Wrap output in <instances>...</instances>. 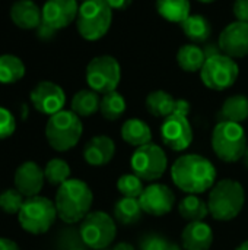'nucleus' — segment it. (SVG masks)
<instances>
[{
  "mask_svg": "<svg viewBox=\"0 0 248 250\" xmlns=\"http://www.w3.org/2000/svg\"><path fill=\"white\" fill-rule=\"evenodd\" d=\"M216 168L210 160L200 154H184L171 167L174 185L187 195H202L216 183Z\"/></svg>",
  "mask_w": 248,
  "mask_h": 250,
  "instance_id": "1",
  "label": "nucleus"
},
{
  "mask_svg": "<svg viewBox=\"0 0 248 250\" xmlns=\"http://www.w3.org/2000/svg\"><path fill=\"white\" fill-rule=\"evenodd\" d=\"M94 193L80 179H69L58 186L56 193V209L58 218L66 224L80 223L92 208Z\"/></svg>",
  "mask_w": 248,
  "mask_h": 250,
  "instance_id": "2",
  "label": "nucleus"
},
{
  "mask_svg": "<svg viewBox=\"0 0 248 250\" xmlns=\"http://www.w3.org/2000/svg\"><path fill=\"white\" fill-rule=\"evenodd\" d=\"M246 204V190L234 179H222L213 185L208 199L209 215L216 221H231L240 215Z\"/></svg>",
  "mask_w": 248,
  "mask_h": 250,
  "instance_id": "3",
  "label": "nucleus"
},
{
  "mask_svg": "<svg viewBox=\"0 0 248 250\" xmlns=\"http://www.w3.org/2000/svg\"><path fill=\"white\" fill-rule=\"evenodd\" d=\"M83 133L80 117L72 110H61L48 117L45 138L48 145L57 152H66L77 145Z\"/></svg>",
  "mask_w": 248,
  "mask_h": 250,
  "instance_id": "4",
  "label": "nucleus"
},
{
  "mask_svg": "<svg viewBox=\"0 0 248 250\" xmlns=\"http://www.w3.org/2000/svg\"><path fill=\"white\" fill-rule=\"evenodd\" d=\"M113 23V9L107 0H86L79 6L76 28L86 41H98L107 35Z\"/></svg>",
  "mask_w": 248,
  "mask_h": 250,
  "instance_id": "5",
  "label": "nucleus"
},
{
  "mask_svg": "<svg viewBox=\"0 0 248 250\" xmlns=\"http://www.w3.org/2000/svg\"><path fill=\"white\" fill-rule=\"evenodd\" d=\"M212 149L224 163H237L247 151V135L240 123L218 122L212 132Z\"/></svg>",
  "mask_w": 248,
  "mask_h": 250,
  "instance_id": "6",
  "label": "nucleus"
},
{
  "mask_svg": "<svg viewBox=\"0 0 248 250\" xmlns=\"http://www.w3.org/2000/svg\"><path fill=\"white\" fill-rule=\"evenodd\" d=\"M58 218L56 204L41 195L26 198L19 214L18 221L20 227L29 234H44L47 233L56 220Z\"/></svg>",
  "mask_w": 248,
  "mask_h": 250,
  "instance_id": "7",
  "label": "nucleus"
},
{
  "mask_svg": "<svg viewBox=\"0 0 248 250\" xmlns=\"http://www.w3.org/2000/svg\"><path fill=\"white\" fill-rule=\"evenodd\" d=\"M82 243L92 250L108 249L117 236L115 220L104 211H91L79 226Z\"/></svg>",
  "mask_w": 248,
  "mask_h": 250,
  "instance_id": "8",
  "label": "nucleus"
},
{
  "mask_svg": "<svg viewBox=\"0 0 248 250\" xmlns=\"http://www.w3.org/2000/svg\"><path fill=\"white\" fill-rule=\"evenodd\" d=\"M85 78L89 89L104 95L117 91L121 81V66L118 60L110 54L96 56L88 63Z\"/></svg>",
  "mask_w": 248,
  "mask_h": 250,
  "instance_id": "9",
  "label": "nucleus"
},
{
  "mask_svg": "<svg viewBox=\"0 0 248 250\" xmlns=\"http://www.w3.org/2000/svg\"><path fill=\"white\" fill-rule=\"evenodd\" d=\"M238 75L240 69L235 59L224 53L208 57L200 70V79L203 85L212 91L229 89L237 82Z\"/></svg>",
  "mask_w": 248,
  "mask_h": 250,
  "instance_id": "10",
  "label": "nucleus"
},
{
  "mask_svg": "<svg viewBox=\"0 0 248 250\" xmlns=\"http://www.w3.org/2000/svg\"><path fill=\"white\" fill-rule=\"evenodd\" d=\"M130 166L133 173L145 182H153L161 179L168 167V158L165 151L151 142L148 145L136 148L132 155Z\"/></svg>",
  "mask_w": 248,
  "mask_h": 250,
  "instance_id": "11",
  "label": "nucleus"
},
{
  "mask_svg": "<svg viewBox=\"0 0 248 250\" xmlns=\"http://www.w3.org/2000/svg\"><path fill=\"white\" fill-rule=\"evenodd\" d=\"M187 111L175 110L171 116L164 119L161 126V139L170 149L175 152L186 151L193 142V127L190 125Z\"/></svg>",
  "mask_w": 248,
  "mask_h": 250,
  "instance_id": "12",
  "label": "nucleus"
},
{
  "mask_svg": "<svg viewBox=\"0 0 248 250\" xmlns=\"http://www.w3.org/2000/svg\"><path fill=\"white\" fill-rule=\"evenodd\" d=\"M32 107L45 116H53L63 110L66 104V92L51 81H41L29 94Z\"/></svg>",
  "mask_w": 248,
  "mask_h": 250,
  "instance_id": "13",
  "label": "nucleus"
},
{
  "mask_svg": "<svg viewBox=\"0 0 248 250\" xmlns=\"http://www.w3.org/2000/svg\"><path fill=\"white\" fill-rule=\"evenodd\" d=\"M139 204L145 214L152 217H164L174 209L175 195L162 183H152L142 192Z\"/></svg>",
  "mask_w": 248,
  "mask_h": 250,
  "instance_id": "14",
  "label": "nucleus"
},
{
  "mask_svg": "<svg viewBox=\"0 0 248 250\" xmlns=\"http://www.w3.org/2000/svg\"><path fill=\"white\" fill-rule=\"evenodd\" d=\"M221 51L232 59H244L248 56V22L228 23L218 38Z\"/></svg>",
  "mask_w": 248,
  "mask_h": 250,
  "instance_id": "15",
  "label": "nucleus"
},
{
  "mask_svg": "<svg viewBox=\"0 0 248 250\" xmlns=\"http://www.w3.org/2000/svg\"><path fill=\"white\" fill-rule=\"evenodd\" d=\"M42 22L58 31L76 21L77 0H45L42 6Z\"/></svg>",
  "mask_w": 248,
  "mask_h": 250,
  "instance_id": "16",
  "label": "nucleus"
},
{
  "mask_svg": "<svg viewBox=\"0 0 248 250\" xmlns=\"http://www.w3.org/2000/svg\"><path fill=\"white\" fill-rule=\"evenodd\" d=\"M13 183L15 188L25 198L37 196L39 195L45 183L44 168H41L35 161H25L16 168L13 176Z\"/></svg>",
  "mask_w": 248,
  "mask_h": 250,
  "instance_id": "17",
  "label": "nucleus"
},
{
  "mask_svg": "<svg viewBox=\"0 0 248 250\" xmlns=\"http://www.w3.org/2000/svg\"><path fill=\"white\" fill-rule=\"evenodd\" d=\"M115 155V144L110 136L98 135L91 138L83 146V160L92 167L107 166Z\"/></svg>",
  "mask_w": 248,
  "mask_h": 250,
  "instance_id": "18",
  "label": "nucleus"
},
{
  "mask_svg": "<svg viewBox=\"0 0 248 250\" xmlns=\"http://www.w3.org/2000/svg\"><path fill=\"white\" fill-rule=\"evenodd\" d=\"M184 250H209L213 245V231L205 221L189 223L181 233Z\"/></svg>",
  "mask_w": 248,
  "mask_h": 250,
  "instance_id": "19",
  "label": "nucleus"
},
{
  "mask_svg": "<svg viewBox=\"0 0 248 250\" xmlns=\"http://www.w3.org/2000/svg\"><path fill=\"white\" fill-rule=\"evenodd\" d=\"M10 19L22 29H37L42 22V10L32 0H16L10 7Z\"/></svg>",
  "mask_w": 248,
  "mask_h": 250,
  "instance_id": "20",
  "label": "nucleus"
},
{
  "mask_svg": "<svg viewBox=\"0 0 248 250\" xmlns=\"http://www.w3.org/2000/svg\"><path fill=\"white\" fill-rule=\"evenodd\" d=\"M121 138L126 144L139 148L152 142V130L142 119H129L121 126Z\"/></svg>",
  "mask_w": 248,
  "mask_h": 250,
  "instance_id": "21",
  "label": "nucleus"
},
{
  "mask_svg": "<svg viewBox=\"0 0 248 250\" xmlns=\"http://www.w3.org/2000/svg\"><path fill=\"white\" fill-rule=\"evenodd\" d=\"M146 110L149 114L158 119H167L175 111L177 100L164 89H156L148 94L145 101Z\"/></svg>",
  "mask_w": 248,
  "mask_h": 250,
  "instance_id": "22",
  "label": "nucleus"
},
{
  "mask_svg": "<svg viewBox=\"0 0 248 250\" xmlns=\"http://www.w3.org/2000/svg\"><path fill=\"white\" fill-rule=\"evenodd\" d=\"M248 119V97L237 94L228 97L221 110H219V122H234L243 123Z\"/></svg>",
  "mask_w": 248,
  "mask_h": 250,
  "instance_id": "23",
  "label": "nucleus"
},
{
  "mask_svg": "<svg viewBox=\"0 0 248 250\" xmlns=\"http://www.w3.org/2000/svg\"><path fill=\"white\" fill-rule=\"evenodd\" d=\"M206 62V54L202 47L197 44H184L177 51V63L178 66L189 73L200 72Z\"/></svg>",
  "mask_w": 248,
  "mask_h": 250,
  "instance_id": "24",
  "label": "nucleus"
},
{
  "mask_svg": "<svg viewBox=\"0 0 248 250\" xmlns=\"http://www.w3.org/2000/svg\"><path fill=\"white\" fill-rule=\"evenodd\" d=\"M155 7L159 16L171 23H181L191 15L190 0H155Z\"/></svg>",
  "mask_w": 248,
  "mask_h": 250,
  "instance_id": "25",
  "label": "nucleus"
},
{
  "mask_svg": "<svg viewBox=\"0 0 248 250\" xmlns=\"http://www.w3.org/2000/svg\"><path fill=\"white\" fill-rule=\"evenodd\" d=\"M184 35L193 41L197 42H206L212 35V25L208 18L203 15H190L186 21L180 23Z\"/></svg>",
  "mask_w": 248,
  "mask_h": 250,
  "instance_id": "26",
  "label": "nucleus"
},
{
  "mask_svg": "<svg viewBox=\"0 0 248 250\" xmlns=\"http://www.w3.org/2000/svg\"><path fill=\"white\" fill-rule=\"evenodd\" d=\"M143 209L139 204V199L134 198H121L114 205V220L123 226H133L142 220Z\"/></svg>",
  "mask_w": 248,
  "mask_h": 250,
  "instance_id": "27",
  "label": "nucleus"
},
{
  "mask_svg": "<svg viewBox=\"0 0 248 250\" xmlns=\"http://www.w3.org/2000/svg\"><path fill=\"white\" fill-rule=\"evenodd\" d=\"M101 97L92 89H80L72 98V111L79 117H89L99 111Z\"/></svg>",
  "mask_w": 248,
  "mask_h": 250,
  "instance_id": "28",
  "label": "nucleus"
},
{
  "mask_svg": "<svg viewBox=\"0 0 248 250\" xmlns=\"http://www.w3.org/2000/svg\"><path fill=\"white\" fill-rule=\"evenodd\" d=\"M178 214L189 223L203 221L209 215L208 202L199 198V195H187L178 204Z\"/></svg>",
  "mask_w": 248,
  "mask_h": 250,
  "instance_id": "29",
  "label": "nucleus"
},
{
  "mask_svg": "<svg viewBox=\"0 0 248 250\" xmlns=\"http://www.w3.org/2000/svg\"><path fill=\"white\" fill-rule=\"evenodd\" d=\"M23 76H25V64L18 56L13 54L0 56V83L4 85L16 83Z\"/></svg>",
  "mask_w": 248,
  "mask_h": 250,
  "instance_id": "30",
  "label": "nucleus"
},
{
  "mask_svg": "<svg viewBox=\"0 0 248 250\" xmlns=\"http://www.w3.org/2000/svg\"><path fill=\"white\" fill-rule=\"evenodd\" d=\"M126 107H127V104H126L124 97L120 92H117V91L104 94L101 97L99 111H101L102 117L107 119V120H110V122L118 120L124 114Z\"/></svg>",
  "mask_w": 248,
  "mask_h": 250,
  "instance_id": "31",
  "label": "nucleus"
},
{
  "mask_svg": "<svg viewBox=\"0 0 248 250\" xmlns=\"http://www.w3.org/2000/svg\"><path fill=\"white\" fill-rule=\"evenodd\" d=\"M70 166L61 158H53L44 167L45 182H48L51 186H61L64 182L70 179Z\"/></svg>",
  "mask_w": 248,
  "mask_h": 250,
  "instance_id": "32",
  "label": "nucleus"
},
{
  "mask_svg": "<svg viewBox=\"0 0 248 250\" xmlns=\"http://www.w3.org/2000/svg\"><path fill=\"white\" fill-rule=\"evenodd\" d=\"M25 199L26 198L16 188L4 189L0 193V209L7 215H18Z\"/></svg>",
  "mask_w": 248,
  "mask_h": 250,
  "instance_id": "33",
  "label": "nucleus"
},
{
  "mask_svg": "<svg viewBox=\"0 0 248 250\" xmlns=\"http://www.w3.org/2000/svg\"><path fill=\"white\" fill-rule=\"evenodd\" d=\"M117 189L123 195V198H134L139 199L142 192L145 190L143 180L133 174H123L117 180Z\"/></svg>",
  "mask_w": 248,
  "mask_h": 250,
  "instance_id": "34",
  "label": "nucleus"
},
{
  "mask_svg": "<svg viewBox=\"0 0 248 250\" xmlns=\"http://www.w3.org/2000/svg\"><path fill=\"white\" fill-rule=\"evenodd\" d=\"M171 242L162 236V234H158V233H149V234H145L139 243V249L140 250H165L168 248Z\"/></svg>",
  "mask_w": 248,
  "mask_h": 250,
  "instance_id": "35",
  "label": "nucleus"
},
{
  "mask_svg": "<svg viewBox=\"0 0 248 250\" xmlns=\"http://www.w3.org/2000/svg\"><path fill=\"white\" fill-rule=\"evenodd\" d=\"M16 130L15 116L4 107H0V141L10 138Z\"/></svg>",
  "mask_w": 248,
  "mask_h": 250,
  "instance_id": "36",
  "label": "nucleus"
},
{
  "mask_svg": "<svg viewBox=\"0 0 248 250\" xmlns=\"http://www.w3.org/2000/svg\"><path fill=\"white\" fill-rule=\"evenodd\" d=\"M232 13L237 21L248 22V0H235L232 6Z\"/></svg>",
  "mask_w": 248,
  "mask_h": 250,
  "instance_id": "37",
  "label": "nucleus"
},
{
  "mask_svg": "<svg viewBox=\"0 0 248 250\" xmlns=\"http://www.w3.org/2000/svg\"><path fill=\"white\" fill-rule=\"evenodd\" d=\"M56 29H53L51 26H48L47 23H44V22H41V25L37 28V35L39 37V38H42V40H50V38H53L54 35H56Z\"/></svg>",
  "mask_w": 248,
  "mask_h": 250,
  "instance_id": "38",
  "label": "nucleus"
},
{
  "mask_svg": "<svg viewBox=\"0 0 248 250\" xmlns=\"http://www.w3.org/2000/svg\"><path fill=\"white\" fill-rule=\"evenodd\" d=\"M107 3L110 4V7L113 10H126L132 3L133 0H107Z\"/></svg>",
  "mask_w": 248,
  "mask_h": 250,
  "instance_id": "39",
  "label": "nucleus"
},
{
  "mask_svg": "<svg viewBox=\"0 0 248 250\" xmlns=\"http://www.w3.org/2000/svg\"><path fill=\"white\" fill-rule=\"evenodd\" d=\"M0 250H20L16 242L7 237H0Z\"/></svg>",
  "mask_w": 248,
  "mask_h": 250,
  "instance_id": "40",
  "label": "nucleus"
},
{
  "mask_svg": "<svg viewBox=\"0 0 248 250\" xmlns=\"http://www.w3.org/2000/svg\"><path fill=\"white\" fill-rule=\"evenodd\" d=\"M203 50H205L206 59H208V57H213V56H218V54H221V53H222L218 44H208V45H206V47H205Z\"/></svg>",
  "mask_w": 248,
  "mask_h": 250,
  "instance_id": "41",
  "label": "nucleus"
},
{
  "mask_svg": "<svg viewBox=\"0 0 248 250\" xmlns=\"http://www.w3.org/2000/svg\"><path fill=\"white\" fill-rule=\"evenodd\" d=\"M111 250H136L134 249V246L133 245H130V243H126V242H121V243H117L114 248Z\"/></svg>",
  "mask_w": 248,
  "mask_h": 250,
  "instance_id": "42",
  "label": "nucleus"
},
{
  "mask_svg": "<svg viewBox=\"0 0 248 250\" xmlns=\"http://www.w3.org/2000/svg\"><path fill=\"white\" fill-rule=\"evenodd\" d=\"M165 250H184V249H183L181 246H178L177 243H172V242H171V243L168 245V248H167Z\"/></svg>",
  "mask_w": 248,
  "mask_h": 250,
  "instance_id": "43",
  "label": "nucleus"
},
{
  "mask_svg": "<svg viewBox=\"0 0 248 250\" xmlns=\"http://www.w3.org/2000/svg\"><path fill=\"white\" fill-rule=\"evenodd\" d=\"M235 250H248V240L247 242H243V243H241V245H240V246H238Z\"/></svg>",
  "mask_w": 248,
  "mask_h": 250,
  "instance_id": "44",
  "label": "nucleus"
},
{
  "mask_svg": "<svg viewBox=\"0 0 248 250\" xmlns=\"http://www.w3.org/2000/svg\"><path fill=\"white\" fill-rule=\"evenodd\" d=\"M243 161H244V164H246V167L248 168V148L247 151H246V155H244V158H243Z\"/></svg>",
  "mask_w": 248,
  "mask_h": 250,
  "instance_id": "45",
  "label": "nucleus"
},
{
  "mask_svg": "<svg viewBox=\"0 0 248 250\" xmlns=\"http://www.w3.org/2000/svg\"><path fill=\"white\" fill-rule=\"evenodd\" d=\"M197 1H200V3H213L216 0H197Z\"/></svg>",
  "mask_w": 248,
  "mask_h": 250,
  "instance_id": "46",
  "label": "nucleus"
},
{
  "mask_svg": "<svg viewBox=\"0 0 248 250\" xmlns=\"http://www.w3.org/2000/svg\"><path fill=\"white\" fill-rule=\"evenodd\" d=\"M82 1H86V0H82Z\"/></svg>",
  "mask_w": 248,
  "mask_h": 250,
  "instance_id": "47",
  "label": "nucleus"
},
{
  "mask_svg": "<svg viewBox=\"0 0 248 250\" xmlns=\"http://www.w3.org/2000/svg\"><path fill=\"white\" fill-rule=\"evenodd\" d=\"M104 250H108V249H104Z\"/></svg>",
  "mask_w": 248,
  "mask_h": 250,
  "instance_id": "48",
  "label": "nucleus"
}]
</instances>
